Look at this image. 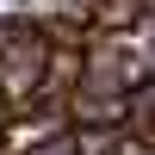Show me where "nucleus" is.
Here are the masks:
<instances>
[{"instance_id": "1", "label": "nucleus", "mask_w": 155, "mask_h": 155, "mask_svg": "<svg viewBox=\"0 0 155 155\" xmlns=\"http://www.w3.org/2000/svg\"><path fill=\"white\" fill-rule=\"evenodd\" d=\"M44 62H50V37H44L37 19L0 25V99H6L12 112H31V106H37Z\"/></svg>"}, {"instance_id": "2", "label": "nucleus", "mask_w": 155, "mask_h": 155, "mask_svg": "<svg viewBox=\"0 0 155 155\" xmlns=\"http://www.w3.org/2000/svg\"><path fill=\"white\" fill-rule=\"evenodd\" d=\"M124 137L137 155H155V74H143L124 93Z\"/></svg>"}, {"instance_id": "3", "label": "nucleus", "mask_w": 155, "mask_h": 155, "mask_svg": "<svg viewBox=\"0 0 155 155\" xmlns=\"http://www.w3.org/2000/svg\"><path fill=\"white\" fill-rule=\"evenodd\" d=\"M68 155H137L124 124H68Z\"/></svg>"}, {"instance_id": "4", "label": "nucleus", "mask_w": 155, "mask_h": 155, "mask_svg": "<svg viewBox=\"0 0 155 155\" xmlns=\"http://www.w3.org/2000/svg\"><path fill=\"white\" fill-rule=\"evenodd\" d=\"M6 124H12V106L0 99V143H6Z\"/></svg>"}]
</instances>
